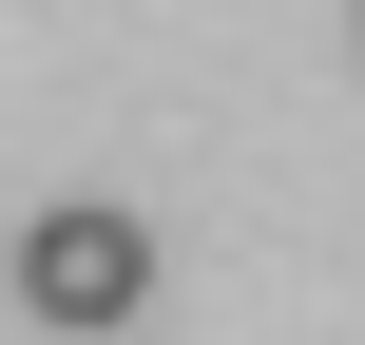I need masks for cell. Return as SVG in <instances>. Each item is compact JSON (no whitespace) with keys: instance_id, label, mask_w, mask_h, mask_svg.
Wrapping results in <instances>:
<instances>
[{"instance_id":"6da1fadb","label":"cell","mask_w":365,"mask_h":345,"mask_svg":"<svg viewBox=\"0 0 365 345\" xmlns=\"http://www.w3.org/2000/svg\"><path fill=\"white\" fill-rule=\"evenodd\" d=\"M19 307H38V327H135V307H154V230H135L115 192H38V211H19Z\"/></svg>"}]
</instances>
